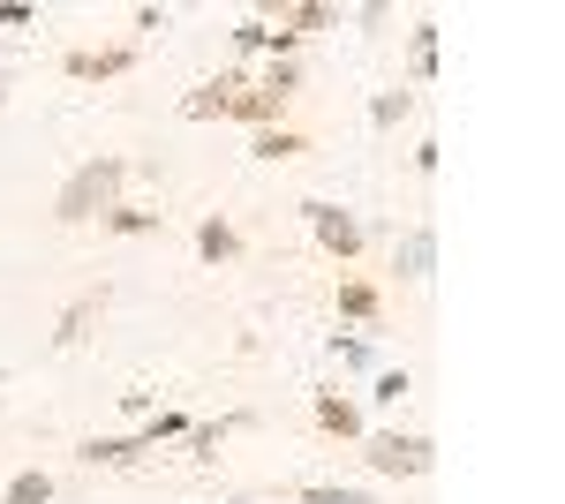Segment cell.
I'll use <instances>...</instances> for the list:
<instances>
[{"label":"cell","instance_id":"cell-1","mask_svg":"<svg viewBox=\"0 0 565 504\" xmlns=\"http://www.w3.org/2000/svg\"><path fill=\"white\" fill-rule=\"evenodd\" d=\"M129 181H136V159L98 151V159H84V167L53 189V218H61V226H98L106 211L121 204V189H129Z\"/></svg>","mask_w":565,"mask_h":504},{"label":"cell","instance_id":"cell-2","mask_svg":"<svg viewBox=\"0 0 565 504\" xmlns=\"http://www.w3.org/2000/svg\"><path fill=\"white\" fill-rule=\"evenodd\" d=\"M189 421H196V415L159 407V415H143L136 429H121V437H84V444H76V467H136L143 452H159V444H181Z\"/></svg>","mask_w":565,"mask_h":504},{"label":"cell","instance_id":"cell-3","mask_svg":"<svg viewBox=\"0 0 565 504\" xmlns=\"http://www.w3.org/2000/svg\"><path fill=\"white\" fill-rule=\"evenodd\" d=\"M295 211H302V226H309V242H317V256H324V264H340V271H354V264H362V249H370L362 211L332 204V196H302Z\"/></svg>","mask_w":565,"mask_h":504},{"label":"cell","instance_id":"cell-4","mask_svg":"<svg viewBox=\"0 0 565 504\" xmlns=\"http://www.w3.org/2000/svg\"><path fill=\"white\" fill-rule=\"evenodd\" d=\"M354 452H362L370 474H385V482H423V474L437 467V444L423 437V429H370Z\"/></svg>","mask_w":565,"mask_h":504},{"label":"cell","instance_id":"cell-5","mask_svg":"<svg viewBox=\"0 0 565 504\" xmlns=\"http://www.w3.org/2000/svg\"><path fill=\"white\" fill-rule=\"evenodd\" d=\"M136 61H143V45H136V39L68 45V53H61V76H68V84H114V76H129Z\"/></svg>","mask_w":565,"mask_h":504},{"label":"cell","instance_id":"cell-6","mask_svg":"<svg viewBox=\"0 0 565 504\" xmlns=\"http://www.w3.org/2000/svg\"><path fill=\"white\" fill-rule=\"evenodd\" d=\"M309 421H317V437H324V444H362V437H370L362 399H354V392H340V384L309 392Z\"/></svg>","mask_w":565,"mask_h":504},{"label":"cell","instance_id":"cell-7","mask_svg":"<svg viewBox=\"0 0 565 504\" xmlns=\"http://www.w3.org/2000/svg\"><path fill=\"white\" fill-rule=\"evenodd\" d=\"M189 249H196V264H204V271H234V264L249 256V234H242L226 211H204V218L189 226Z\"/></svg>","mask_w":565,"mask_h":504},{"label":"cell","instance_id":"cell-8","mask_svg":"<svg viewBox=\"0 0 565 504\" xmlns=\"http://www.w3.org/2000/svg\"><path fill=\"white\" fill-rule=\"evenodd\" d=\"M114 294H121L114 279H90L84 294H76L68 309H61V317H53V346H61V354H76V346H84V339L98 332V317L114 309Z\"/></svg>","mask_w":565,"mask_h":504},{"label":"cell","instance_id":"cell-9","mask_svg":"<svg viewBox=\"0 0 565 504\" xmlns=\"http://www.w3.org/2000/svg\"><path fill=\"white\" fill-rule=\"evenodd\" d=\"M242 90H249V68H218V76H204V84L181 98V121H226Z\"/></svg>","mask_w":565,"mask_h":504},{"label":"cell","instance_id":"cell-10","mask_svg":"<svg viewBox=\"0 0 565 504\" xmlns=\"http://www.w3.org/2000/svg\"><path fill=\"white\" fill-rule=\"evenodd\" d=\"M340 332H385V294H377V279H362V271H340Z\"/></svg>","mask_w":565,"mask_h":504},{"label":"cell","instance_id":"cell-11","mask_svg":"<svg viewBox=\"0 0 565 504\" xmlns=\"http://www.w3.org/2000/svg\"><path fill=\"white\" fill-rule=\"evenodd\" d=\"M264 23H279L287 39H317V31H340V23H348V8H340V0H279Z\"/></svg>","mask_w":565,"mask_h":504},{"label":"cell","instance_id":"cell-12","mask_svg":"<svg viewBox=\"0 0 565 504\" xmlns=\"http://www.w3.org/2000/svg\"><path fill=\"white\" fill-rule=\"evenodd\" d=\"M98 234H106V242H159V234H167V211H159V204H129V196H121V204L98 218Z\"/></svg>","mask_w":565,"mask_h":504},{"label":"cell","instance_id":"cell-13","mask_svg":"<svg viewBox=\"0 0 565 504\" xmlns=\"http://www.w3.org/2000/svg\"><path fill=\"white\" fill-rule=\"evenodd\" d=\"M249 421H257V415H242V407H234V415H204V421H189L181 452H189L196 467H212V460H218V444H226V437H242Z\"/></svg>","mask_w":565,"mask_h":504},{"label":"cell","instance_id":"cell-14","mask_svg":"<svg viewBox=\"0 0 565 504\" xmlns=\"http://www.w3.org/2000/svg\"><path fill=\"white\" fill-rule=\"evenodd\" d=\"M437 53H445V23H407V90L437 84Z\"/></svg>","mask_w":565,"mask_h":504},{"label":"cell","instance_id":"cell-15","mask_svg":"<svg viewBox=\"0 0 565 504\" xmlns=\"http://www.w3.org/2000/svg\"><path fill=\"white\" fill-rule=\"evenodd\" d=\"M302 151H317V143H309V128H295V121L249 136V159H264V167H287V159H302Z\"/></svg>","mask_w":565,"mask_h":504},{"label":"cell","instance_id":"cell-16","mask_svg":"<svg viewBox=\"0 0 565 504\" xmlns=\"http://www.w3.org/2000/svg\"><path fill=\"white\" fill-rule=\"evenodd\" d=\"M324 354H332L348 377H377V369H385V354H377V339H370V332H332V339H324Z\"/></svg>","mask_w":565,"mask_h":504},{"label":"cell","instance_id":"cell-17","mask_svg":"<svg viewBox=\"0 0 565 504\" xmlns=\"http://www.w3.org/2000/svg\"><path fill=\"white\" fill-rule=\"evenodd\" d=\"M415 106H423V90H407V84H385L377 98H370V128H377V136H399V128L415 121Z\"/></svg>","mask_w":565,"mask_h":504},{"label":"cell","instance_id":"cell-18","mask_svg":"<svg viewBox=\"0 0 565 504\" xmlns=\"http://www.w3.org/2000/svg\"><path fill=\"white\" fill-rule=\"evenodd\" d=\"M430 264H437V234H430V218H423V226H407V242H399V256H392V271H399V279H430Z\"/></svg>","mask_w":565,"mask_h":504},{"label":"cell","instance_id":"cell-19","mask_svg":"<svg viewBox=\"0 0 565 504\" xmlns=\"http://www.w3.org/2000/svg\"><path fill=\"white\" fill-rule=\"evenodd\" d=\"M249 84H257L264 98H279V106H295V98H302V61H264Z\"/></svg>","mask_w":565,"mask_h":504},{"label":"cell","instance_id":"cell-20","mask_svg":"<svg viewBox=\"0 0 565 504\" xmlns=\"http://www.w3.org/2000/svg\"><path fill=\"white\" fill-rule=\"evenodd\" d=\"M295 504H385L377 490H348V482H295Z\"/></svg>","mask_w":565,"mask_h":504},{"label":"cell","instance_id":"cell-21","mask_svg":"<svg viewBox=\"0 0 565 504\" xmlns=\"http://www.w3.org/2000/svg\"><path fill=\"white\" fill-rule=\"evenodd\" d=\"M0 504H53V474H45V467H23V474H8Z\"/></svg>","mask_w":565,"mask_h":504},{"label":"cell","instance_id":"cell-22","mask_svg":"<svg viewBox=\"0 0 565 504\" xmlns=\"http://www.w3.org/2000/svg\"><path fill=\"white\" fill-rule=\"evenodd\" d=\"M407 392H415V377H407V369H377V377H370V407H399Z\"/></svg>","mask_w":565,"mask_h":504},{"label":"cell","instance_id":"cell-23","mask_svg":"<svg viewBox=\"0 0 565 504\" xmlns=\"http://www.w3.org/2000/svg\"><path fill=\"white\" fill-rule=\"evenodd\" d=\"M348 23H362L370 39H385L392 23H399V8H392V0H362V8H348Z\"/></svg>","mask_w":565,"mask_h":504},{"label":"cell","instance_id":"cell-24","mask_svg":"<svg viewBox=\"0 0 565 504\" xmlns=\"http://www.w3.org/2000/svg\"><path fill=\"white\" fill-rule=\"evenodd\" d=\"M31 23H39L31 0H0V31H31Z\"/></svg>","mask_w":565,"mask_h":504},{"label":"cell","instance_id":"cell-25","mask_svg":"<svg viewBox=\"0 0 565 504\" xmlns=\"http://www.w3.org/2000/svg\"><path fill=\"white\" fill-rule=\"evenodd\" d=\"M174 23V8H129V31H167Z\"/></svg>","mask_w":565,"mask_h":504},{"label":"cell","instance_id":"cell-26","mask_svg":"<svg viewBox=\"0 0 565 504\" xmlns=\"http://www.w3.org/2000/svg\"><path fill=\"white\" fill-rule=\"evenodd\" d=\"M437 167H445V143H415V173L437 181Z\"/></svg>","mask_w":565,"mask_h":504},{"label":"cell","instance_id":"cell-27","mask_svg":"<svg viewBox=\"0 0 565 504\" xmlns=\"http://www.w3.org/2000/svg\"><path fill=\"white\" fill-rule=\"evenodd\" d=\"M8 90H15V76H8V68H0V114H8Z\"/></svg>","mask_w":565,"mask_h":504},{"label":"cell","instance_id":"cell-28","mask_svg":"<svg viewBox=\"0 0 565 504\" xmlns=\"http://www.w3.org/2000/svg\"><path fill=\"white\" fill-rule=\"evenodd\" d=\"M226 504H264V497H226Z\"/></svg>","mask_w":565,"mask_h":504}]
</instances>
